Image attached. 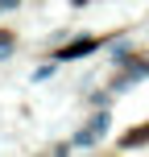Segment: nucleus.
Wrapping results in <instances>:
<instances>
[]
</instances>
